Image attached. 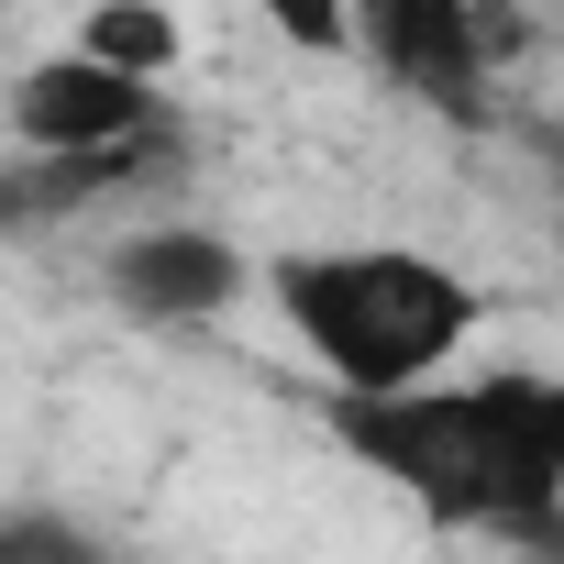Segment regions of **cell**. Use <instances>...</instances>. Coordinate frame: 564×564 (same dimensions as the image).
Masks as SVG:
<instances>
[{"instance_id": "obj_1", "label": "cell", "mask_w": 564, "mask_h": 564, "mask_svg": "<svg viewBox=\"0 0 564 564\" xmlns=\"http://www.w3.org/2000/svg\"><path fill=\"white\" fill-rule=\"evenodd\" d=\"M333 443L410 487L454 531H498L520 553H553L564 509V388L553 377H476V388H377L333 399Z\"/></svg>"}, {"instance_id": "obj_2", "label": "cell", "mask_w": 564, "mask_h": 564, "mask_svg": "<svg viewBox=\"0 0 564 564\" xmlns=\"http://www.w3.org/2000/svg\"><path fill=\"white\" fill-rule=\"evenodd\" d=\"M276 311L311 344V366L333 377V399H377V388H421L454 366V344L487 322V300L454 265L410 254V243H333V254H276Z\"/></svg>"}, {"instance_id": "obj_3", "label": "cell", "mask_w": 564, "mask_h": 564, "mask_svg": "<svg viewBox=\"0 0 564 564\" xmlns=\"http://www.w3.org/2000/svg\"><path fill=\"white\" fill-rule=\"evenodd\" d=\"M344 45H366L410 100L476 122L487 78L520 56V12H498V0H355V12H344Z\"/></svg>"}, {"instance_id": "obj_4", "label": "cell", "mask_w": 564, "mask_h": 564, "mask_svg": "<svg viewBox=\"0 0 564 564\" xmlns=\"http://www.w3.org/2000/svg\"><path fill=\"white\" fill-rule=\"evenodd\" d=\"M155 122H166V111H155V78H122V67H100V56H45V67L12 78V133H23L34 155L133 144V133H155Z\"/></svg>"}, {"instance_id": "obj_5", "label": "cell", "mask_w": 564, "mask_h": 564, "mask_svg": "<svg viewBox=\"0 0 564 564\" xmlns=\"http://www.w3.org/2000/svg\"><path fill=\"white\" fill-rule=\"evenodd\" d=\"M232 289H243V254L221 232H199V221L111 243V300L144 311V322H210V311H232Z\"/></svg>"}, {"instance_id": "obj_6", "label": "cell", "mask_w": 564, "mask_h": 564, "mask_svg": "<svg viewBox=\"0 0 564 564\" xmlns=\"http://www.w3.org/2000/svg\"><path fill=\"white\" fill-rule=\"evenodd\" d=\"M78 56H100L122 78H166L177 67V12H166V0H89Z\"/></svg>"}, {"instance_id": "obj_7", "label": "cell", "mask_w": 564, "mask_h": 564, "mask_svg": "<svg viewBox=\"0 0 564 564\" xmlns=\"http://www.w3.org/2000/svg\"><path fill=\"white\" fill-rule=\"evenodd\" d=\"M0 564H111L78 520H56V509H23V520H0Z\"/></svg>"}, {"instance_id": "obj_8", "label": "cell", "mask_w": 564, "mask_h": 564, "mask_svg": "<svg viewBox=\"0 0 564 564\" xmlns=\"http://www.w3.org/2000/svg\"><path fill=\"white\" fill-rule=\"evenodd\" d=\"M265 23L289 45H311V56H333L344 45V0H265Z\"/></svg>"}]
</instances>
